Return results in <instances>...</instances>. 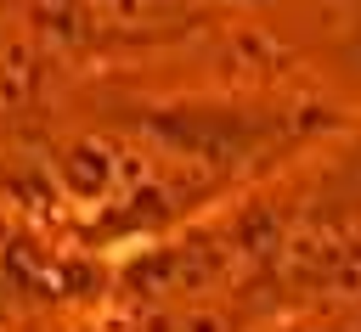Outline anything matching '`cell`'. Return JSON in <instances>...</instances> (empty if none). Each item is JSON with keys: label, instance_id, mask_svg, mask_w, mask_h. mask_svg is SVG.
<instances>
[{"label": "cell", "instance_id": "obj_1", "mask_svg": "<svg viewBox=\"0 0 361 332\" xmlns=\"http://www.w3.org/2000/svg\"><path fill=\"white\" fill-rule=\"evenodd\" d=\"M0 73H6V17H0Z\"/></svg>", "mask_w": 361, "mask_h": 332}]
</instances>
